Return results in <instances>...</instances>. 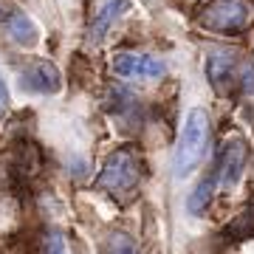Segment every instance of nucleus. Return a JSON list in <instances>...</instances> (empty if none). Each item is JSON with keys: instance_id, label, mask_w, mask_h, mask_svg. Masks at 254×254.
<instances>
[{"instance_id": "f257e3e1", "label": "nucleus", "mask_w": 254, "mask_h": 254, "mask_svg": "<svg viewBox=\"0 0 254 254\" xmlns=\"http://www.w3.org/2000/svg\"><path fill=\"white\" fill-rule=\"evenodd\" d=\"M206 147H209V113L203 108H192L187 113L181 138H178V147L173 153L175 181H184V178H190L198 170V164L206 155Z\"/></svg>"}, {"instance_id": "f03ea898", "label": "nucleus", "mask_w": 254, "mask_h": 254, "mask_svg": "<svg viewBox=\"0 0 254 254\" xmlns=\"http://www.w3.org/2000/svg\"><path fill=\"white\" fill-rule=\"evenodd\" d=\"M141 181V164H138L136 150L130 147H119L108 155V161L102 167L99 178H96V190L108 192V195H130Z\"/></svg>"}, {"instance_id": "7ed1b4c3", "label": "nucleus", "mask_w": 254, "mask_h": 254, "mask_svg": "<svg viewBox=\"0 0 254 254\" xmlns=\"http://www.w3.org/2000/svg\"><path fill=\"white\" fill-rule=\"evenodd\" d=\"M254 20V6L249 0H212L198 23L209 31H223V34H235L246 31Z\"/></svg>"}, {"instance_id": "20e7f679", "label": "nucleus", "mask_w": 254, "mask_h": 254, "mask_svg": "<svg viewBox=\"0 0 254 254\" xmlns=\"http://www.w3.org/2000/svg\"><path fill=\"white\" fill-rule=\"evenodd\" d=\"M113 73L125 76V79H161L167 73V65L158 57L150 54H136V51H125V54L113 57Z\"/></svg>"}, {"instance_id": "39448f33", "label": "nucleus", "mask_w": 254, "mask_h": 254, "mask_svg": "<svg viewBox=\"0 0 254 254\" xmlns=\"http://www.w3.org/2000/svg\"><path fill=\"white\" fill-rule=\"evenodd\" d=\"M133 0H91L88 3V37L93 43H102L110 26L116 23Z\"/></svg>"}, {"instance_id": "423d86ee", "label": "nucleus", "mask_w": 254, "mask_h": 254, "mask_svg": "<svg viewBox=\"0 0 254 254\" xmlns=\"http://www.w3.org/2000/svg\"><path fill=\"white\" fill-rule=\"evenodd\" d=\"M246 167V141L240 136H232L220 150V164H218V184L220 190H235Z\"/></svg>"}, {"instance_id": "0eeeda50", "label": "nucleus", "mask_w": 254, "mask_h": 254, "mask_svg": "<svg viewBox=\"0 0 254 254\" xmlns=\"http://www.w3.org/2000/svg\"><path fill=\"white\" fill-rule=\"evenodd\" d=\"M206 68H209V79H212L218 93H232L235 82H243V73H246V68L237 71L235 57H229V54H212Z\"/></svg>"}, {"instance_id": "6e6552de", "label": "nucleus", "mask_w": 254, "mask_h": 254, "mask_svg": "<svg viewBox=\"0 0 254 254\" xmlns=\"http://www.w3.org/2000/svg\"><path fill=\"white\" fill-rule=\"evenodd\" d=\"M20 85L28 88V91H34V93H57L63 88V76H60V71H57L54 65L43 60V63H34L31 68L23 71Z\"/></svg>"}, {"instance_id": "1a4fd4ad", "label": "nucleus", "mask_w": 254, "mask_h": 254, "mask_svg": "<svg viewBox=\"0 0 254 254\" xmlns=\"http://www.w3.org/2000/svg\"><path fill=\"white\" fill-rule=\"evenodd\" d=\"M6 34L23 48H34L40 43V31H37L34 20L28 17L26 11H11L6 17Z\"/></svg>"}, {"instance_id": "9d476101", "label": "nucleus", "mask_w": 254, "mask_h": 254, "mask_svg": "<svg viewBox=\"0 0 254 254\" xmlns=\"http://www.w3.org/2000/svg\"><path fill=\"white\" fill-rule=\"evenodd\" d=\"M102 254H138L133 237L125 235V232H113V235L105 237V246H102Z\"/></svg>"}, {"instance_id": "9b49d317", "label": "nucleus", "mask_w": 254, "mask_h": 254, "mask_svg": "<svg viewBox=\"0 0 254 254\" xmlns=\"http://www.w3.org/2000/svg\"><path fill=\"white\" fill-rule=\"evenodd\" d=\"M215 184H218V175H212V178H206V181H200L198 190L190 195V212H192V215H198V212H203V209L209 206Z\"/></svg>"}, {"instance_id": "f8f14e48", "label": "nucleus", "mask_w": 254, "mask_h": 254, "mask_svg": "<svg viewBox=\"0 0 254 254\" xmlns=\"http://www.w3.org/2000/svg\"><path fill=\"white\" fill-rule=\"evenodd\" d=\"M46 254H68L65 237L60 235V232H54V235H48V240H46Z\"/></svg>"}, {"instance_id": "ddd939ff", "label": "nucleus", "mask_w": 254, "mask_h": 254, "mask_svg": "<svg viewBox=\"0 0 254 254\" xmlns=\"http://www.w3.org/2000/svg\"><path fill=\"white\" fill-rule=\"evenodd\" d=\"M9 110V88H6V82H3V76H0V116Z\"/></svg>"}]
</instances>
